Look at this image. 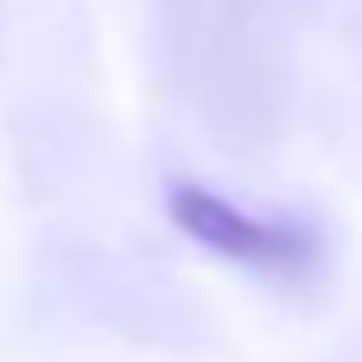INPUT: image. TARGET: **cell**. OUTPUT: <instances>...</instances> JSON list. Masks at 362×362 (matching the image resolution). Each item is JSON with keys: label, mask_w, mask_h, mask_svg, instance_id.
I'll return each mask as SVG.
<instances>
[{"label": "cell", "mask_w": 362, "mask_h": 362, "mask_svg": "<svg viewBox=\"0 0 362 362\" xmlns=\"http://www.w3.org/2000/svg\"><path fill=\"white\" fill-rule=\"evenodd\" d=\"M165 216L172 229H185L197 248L255 267V274H286V267H312V229L286 223V216H255L235 197H216L204 185H172L165 191Z\"/></svg>", "instance_id": "cell-1"}]
</instances>
